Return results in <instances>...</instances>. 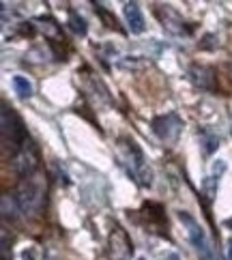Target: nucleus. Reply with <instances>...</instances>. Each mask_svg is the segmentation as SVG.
Returning a JSON list of instances; mask_svg holds the SVG:
<instances>
[{
	"label": "nucleus",
	"instance_id": "1",
	"mask_svg": "<svg viewBox=\"0 0 232 260\" xmlns=\"http://www.w3.org/2000/svg\"><path fill=\"white\" fill-rule=\"evenodd\" d=\"M116 155H118V161L125 168V172L131 176L140 187H151L153 185V170L146 161L142 148L138 146V142L134 138H129V136L118 138Z\"/></svg>",
	"mask_w": 232,
	"mask_h": 260
},
{
	"label": "nucleus",
	"instance_id": "2",
	"mask_svg": "<svg viewBox=\"0 0 232 260\" xmlns=\"http://www.w3.org/2000/svg\"><path fill=\"white\" fill-rule=\"evenodd\" d=\"M15 200L20 204V211L30 217H39L48 207V176L43 172H35L22 179L17 187Z\"/></svg>",
	"mask_w": 232,
	"mask_h": 260
},
{
	"label": "nucleus",
	"instance_id": "3",
	"mask_svg": "<svg viewBox=\"0 0 232 260\" xmlns=\"http://www.w3.org/2000/svg\"><path fill=\"white\" fill-rule=\"evenodd\" d=\"M28 140H30V136H28V129H26L24 120L17 116L13 108L3 104V151L5 155H9V148H11V159H13Z\"/></svg>",
	"mask_w": 232,
	"mask_h": 260
},
{
	"label": "nucleus",
	"instance_id": "4",
	"mask_svg": "<svg viewBox=\"0 0 232 260\" xmlns=\"http://www.w3.org/2000/svg\"><path fill=\"white\" fill-rule=\"evenodd\" d=\"M179 219L185 226V230H187V237L191 241L193 249H196V254L200 256V260H219L217 249L213 247V241L204 232V228L198 224V219H193L187 211H179Z\"/></svg>",
	"mask_w": 232,
	"mask_h": 260
},
{
	"label": "nucleus",
	"instance_id": "5",
	"mask_svg": "<svg viewBox=\"0 0 232 260\" xmlns=\"http://www.w3.org/2000/svg\"><path fill=\"white\" fill-rule=\"evenodd\" d=\"M153 132L155 136L159 138L161 142L165 144H174L176 140H179V136L183 132V120L181 116L176 112H168V114H161V116H155L153 118Z\"/></svg>",
	"mask_w": 232,
	"mask_h": 260
},
{
	"label": "nucleus",
	"instance_id": "6",
	"mask_svg": "<svg viewBox=\"0 0 232 260\" xmlns=\"http://www.w3.org/2000/svg\"><path fill=\"white\" fill-rule=\"evenodd\" d=\"M11 161H13L15 172L20 174L22 179H26V176L35 174L37 168H39V148H37V144L32 140H28Z\"/></svg>",
	"mask_w": 232,
	"mask_h": 260
},
{
	"label": "nucleus",
	"instance_id": "7",
	"mask_svg": "<svg viewBox=\"0 0 232 260\" xmlns=\"http://www.w3.org/2000/svg\"><path fill=\"white\" fill-rule=\"evenodd\" d=\"M108 247H110V258L112 260H131L134 258V243L120 226L112 228V235L108 239Z\"/></svg>",
	"mask_w": 232,
	"mask_h": 260
},
{
	"label": "nucleus",
	"instance_id": "8",
	"mask_svg": "<svg viewBox=\"0 0 232 260\" xmlns=\"http://www.w3.org/2000/svg\"><path fill=\"white\" fill-rule=\"evenodd\" d=\"M157 17L161 20L163 28H168L174 35H189L191 32L189 26H185L183 17L176 11H172V9H168V7H159V9H157Z\"/></svg>",
	"mask_w": 232,
	"mask_h": 260
},
{
	"label": "nucleus",
	"instance_id": "9",
	"mask_svg": "<svg viewBox=\"0 0 232 260\" xmlns=\"http://www.w3.org/2000/svg\"><path fill=\"white\" fill-rule=\"evenodd\" d=\"M189 80L204 90H215L217 76H215V69L213 67H207V64H193L189 69Z\"/></svg>",
	"mask_w": 232,
	"mask_h": 260
},
{
	"label": "nucleus",
	"instance_id": "10",
	"mask_svg": "<svg viewBox=\"0 0 232 260\" xmlns=\"http://www.w3.org/2000/svg\"><path fill=\"white\" fill-rule=\"evenodd\" d=\"M226 172V161L224 159H215L211 164V170L204 179V193L209 198H215L217 196V189H219V181H221V174Z\"/></svg>",
	"mask_w": 232,
	"mask_h": 260
},
{
	"label": "nucleus",
	"instance_id": "11",
	"mask_svg": "<svg viewBox=\"0 0 232 260\" xmlns=\"http://www.w3.org/2000/svg\"><path fill=\"white\" fill-rule=\"evenodd\" d=\"M125 20H127V26L129 30H131L134 35H142L146 24H144V15L140 11V5L138 3H125Z\"/></svg>",
	"mask_w": 232,
	"mask_h": 260
},
{
	"label": "nucleus",
	"instance_id": "12",
	"mask_svg": "<svg viewBox=\"0 0 232 260\" xmlns=\"http://www.w3.org/2000/svg\"><path fill=\"white\" fill-rule=\"evenodd\" d=\"M140 213L151 226H159V228L168 226V221H165V211L159 202H144Z\"/></svg>",
	"mask_w": 232,
	"mask_h": 260
},
{
	"label": "nucleus",
	"instance_id": "13",
	"mask_svg": "<svg viewBox=\"0 0 232 260\" xmlns=\"http://www.w3.org/2000/svg\"><path fill=\"white\" fill-rule=\"evenodd\" d=\"M17 209H20V204H17L15 198L11 196H3V219L5 221H15L17 219Z\"/></svg>",
	"mask_w": 232,
	"mask_h": 260
},
{
	"label": "nucleus",
	"instance_id": "14",
	"mask_svg": "<svg viewBox=\"0 0 232 260\" xmlns=\"http://www.w3.org/2000/svg\"><path fill=\"white\" fill-rule=\"evenodd\" d=\"M13 88H15L17 95L24 97V99H28L32 95V82L28 78H24V76H15L13 78Z\"/></svg>",
	"mask_w": 232,
	"mask_h": 260
},
{
	"label": "nucleus",
	"instance_id": "15",
	"mask_svg": "<svg viewBox=\"0 0 232 260\" xmlns=\"http://www.w3.org/2000/svg\"><path fill=\"white\" fill-rule=\"evenodd\" d=\"M95 11H97V15L104 20V24L108 26V28H116V30H120V26H118V22H116V17L108 11V9H104V5H95Z\"/></svg>",
	"mask_w": 232,
	"mask_h": 260
},
{
	"label": "nucleus",
	"instance_id": "16",
	"mask_svg": "<svg viewBox=\"0 0 232 260\" xmlns=\"http://www.w3.org/2000/svg\"><path fill=\"white\" fill-rule=\"evenodd\" d=\"M69 26L73 28V32H78V35H82L84 37L86 35V22H84V17H80L76 11H69Z\"/></svg>",
	"mask_w": 232,
	"mask_h": 260
},
{
	"label": "nucleus",
	"instance_id": "17",
	"mask_svg": "<svg viewBox=\"0 0 232 260\" xmlns=\"http://www.w3.org/2000/svg\"><path fill=\"white\" fill-rule=\"evenodd\" d=\"M202 142H204V153L209 155V153H213L219 146V138L217 136H211L207 132H202Z\"/></svg>",
	"mask_w": 232,
	"mask_h": 260
},
{
	"label": "nucleus",
	"instance_id": "18",
	"mask_svg": "<svg viewBox=\"0 0 232 260\" xmlns=\"http://www.w3.org/2000/svg\"><path fill=\"white\" fill-rule=\"evenodd\" d=\"M3 260H11V243H9L7 230H3Z\"/></svg>",
	"mask_w": 232,
	"mask_h": 260
},
{
	"label": "nucleus",
	"instance_id": "19",
	"mask_svg": "<svg viewBox=\"0 0 232 260\" xmlns=\"http://www.w3.org/2000/svg\"><path fill=\"white\" fill-rule=\"evenodd\" d=\"M22 260H35V254H32V249H26V252L22 254Z\"/></svg>",
	"mask_w": 232,
	"mask_h": 260
},
{
	"label": "nucleus",
	"instance_id": "20",
	"mask_svg": "<svg viewBox=\"0 0 232 260\" xmlns=\"http://www.w3.org/2000/svg\"><path fill=\"white\" fill-rule=\"evenodd\" d=\"M228 260H232V239H230V243H228Z\"/></svg>",
	"mask_w": 232,
	"mask_h": 260
},
{
	"label": "nucleus",
	"instance_id": "21",
	"mask_svg": "<svg viewBox=\"0 0 232 260\" xmlns=\"http://www.w3.org/2000/svg\"><path fill=\"white\" fill-rule=\"evenodd\" d=\"M230 134H232V129H230Z\"/></svg>",
	"mask_w": 232,
	"mask_h": 260
}]
</instances>
